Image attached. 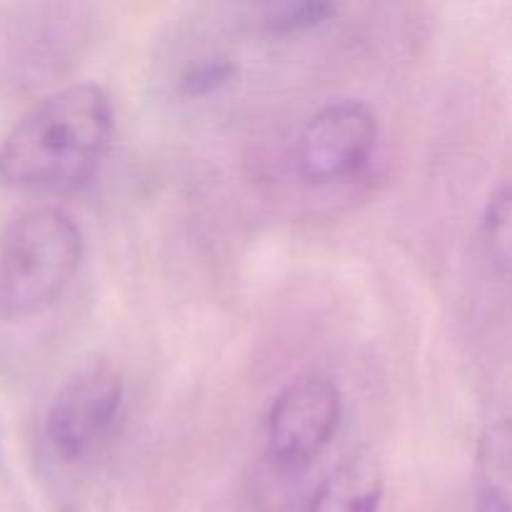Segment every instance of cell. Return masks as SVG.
I'll return each mask as SVG.
<instances>
[{"label": "cell", "mask_w": 512, "mask_h": 512, "mask_svg": "<svg viewBox=\"0 0 512 512\" xmlns=\"http://www.w3.org/2000/svg\"><path fill=\"white\" fill-rule=\"evenodd\" d=\"M85 258L78 223L43 205L0 228V318H28L58 303Z\"/></svg>", "instance_id": "cell-2"}, {"label": "cell", "mask_w": 512, "mask_h": 512, "mask_svg": "<svg viewBox=\"0 0 512 512\" xmlns=\"http://www.w3.org/2000/svg\"><path fill=\"white\" fill-rule=\"evenodd\" d=\"M113 128V100L100 85L55 90L0 143V183L25 193H75L98 173Z\"/></svg>", "instance_id": "cell-1"}, {"label": "cell", "mask_w": 512, "mask_h": 512, "mask_svg": "<svg viewBox=\"0 0 512 512\" xmlns=\"http://www.w3.org/2000/svg\"><path fill=\"white\" fill-rule=\"evenodd\" d=\"M378 148V118L368 103L340 98L303 125L295 148L298 173L310 185H333L358 175Z\"/></svg>", "instance_id": "cell-5"}, {"label": "cell", "mask_w": 512, "mask_h": 512, "mask_svg": "<svg viewBox=\"0 0 512 512\" xmlns=\"http://www.w3.org/2000/svg\"><path fill=\"white\" fill-rule=\"evenodd\" d=\"M343 423V393L328 375L308 373L290 380L265 418V448L283 473L310 468L333 443Z\"/></svg>", "instance_id": "cell-4"}, {"label": "cell", "mask_w": 512, "mask_h": 512, "mask_svg": "<svg viewBox=\"0 0 512 512\" xmlns=\"http://www.w3.org/2000/svg\"><path fill=\"white\" fill-rule=\"evenodd\" d=\"M483 248L498 273L512 275V175L500 180L483 210Z\"/></svg>", "instance_id": "cell-8"}, {"label": "cell", "mask_w": 512, "mask_h": 512, "mask_svg": "<svg viewBox=\"0 0 512 512\" xmlns=\"http://www.w3.org/2000/svg\"><path fill=\"white\" fill-rule=\"evenodd\" d=\"M235 75H238V68L230 60H203V63L185 70L183 78H180V90L185 95H210L215 90L225 88L228 83H233Z\"/></svg>", "instance_id": "cell-10"}, {"label": "cell", "mask_w": 512, "mask_h": 512, "mask_svg": "<svg viewBox=\"0 0 512 512\" xmlns=\"http://www.w3.org/2000/svg\"><path fill=\"white\" fill-rule=\"evenodd\" d=\"M385 498V470L368 448L340 460L315 490L308 512H378Z\"/></svg>", "instance_id": "cell-6"}, {"label": "cell", "mask_w": 512, "mask_h": 512, "mask_svg": "<svg viewBox=\"0 0 512 512\" xmlns=\"http://www.w3.org/2000/svg\"><path fill=\"white\" fill-rule=\"evenodd\" d=\"M338 13L333 3L323 0H285L263 8V28L270 35H300L320 28Z\"/></svg>", "instance_id": "cell-9"}, {"label": "cell", "mask_w": 512, "mask_h": 512, "mask_svg": "<svg viewBox=\"0 0 512 512\" xmlns=\"http://www.w3.org/2000/svg\"><path fill=\"white\" fill-rule=\"evenodd\" d=\"M475 512H512V418L493 420L478 438Z\"/></svg>", "instance_id": "cell-7"}, {"label": "cell", "mask_w": 512, "mask_h": 512, "mask_svg": "<svg viewBox=\"0 0 512 512\" xmlns=\"http://www.w3.org/2000/svg\"><path fill=\"white\" fill-rule=\"evenodd\" d=\"M125 400L123 373L110 360L80 365L50 400L43 420V445L60 468H78L93 458L120 420Z\"/></svg>", "instance_id": "cell-3"}]
</instances>
